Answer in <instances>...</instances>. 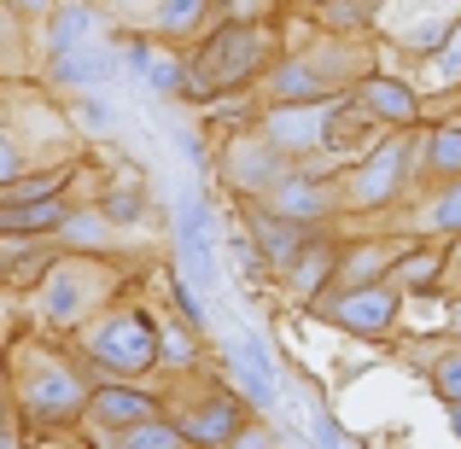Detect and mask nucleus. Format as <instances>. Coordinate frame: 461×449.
I'll return each mask as SVG.
<instances>
[{
  "mask_svg": "<svg viewBox=\"0 0 461 449\" xmlns=\"http://www.w3.org/2000/svg\"><path fill=\"white\" fill-rule=\"evenodd\" d=\"M94 350H100L105 362H123V368H140V362L152 356V333L140 321H117V327H105L100 338H94Z\"/></svg>",
  "mask_w": 461,
  "mask_h": 449,
  "instance_id": "f257e3e1",
  "label": "nucleus"
},
{
  "mask_svg": "<svg viewBox=\"0 0 461 449\" xmlns=\"http://www.w3.org/2000/svg\"><path fill=\"white\" fill-rule=\"evenodd\" d=\"M397 164H403V152H397V147L380 152V164L357 181V193H362V199H385V193H392V181H397Z\"/></svg>",
  "mask_w": 461,
  "mask_h": 449,
  "instance_id": "f03ea898",
  "label": "nucleus"
},
{
  "mask_svg": "<svg viewBox=\"0 0 461 449\" xmlns=\"http://www.w3.org/2000/svg\"><path fill=\"white\" fill-rule=\"evenodd\" d=\"M345 315H350V321H362V327H380L385 321V315H392V298H357V303H345Z\"/></svg>",
  "mask_w": 461,
  "mask_h": 449,
  "instance_id": "7ed1b4c3",
  "label": "nucleus"
},
{
  "mask_svg": "<svg viewBox=\"0 0 461 449\" xmlns=\"http://www.w3.org/2000/svg\"><path fill=\"white\" fill-rule=\"evenodd\" d=\"M258 234L269 239V251H275V257H293V251H298V234H293V228H275L269 216H258Z\"/></svg>",
  "mask_w": 461,
  "mask_h": 449,
  "instance_id": "20e7f679",
  "label": "nucleus"
},
{
  "mask_svg": "<svg viewBox=\"0 0 461 449\" xmlns=\"http://www.w3.org/2000/svg\"><path fill=\"white\" fill-rule=\"evenodd\" d=\"M368 100L380 105V112H392V117H403V112H409V94H403V88H392V82H380V88H368Z\"/></svg>",
  "mask_w": 461,
  "mask_h": 449,
  "instance_id": "39448f33",
  "label": "nucleus"
},
{
  "mask_svg": "<svg viewBox=\"0 0 461 449\" xmlns=\"http://www.w3.org/2000/svg\"><path fill=\"white\" fill-rule=\"evenodd\" d=\"M275 135L304 140V135H315V117H275Z\"/></svg>",
  "mask_w": 461,
  "mask_h": 449,
  "instance_id": "423d86ee",
  "label": "nucleus"
},
{
  "mask_svg": "<svg viewBox=\"0 0 461 449\" xmlns=\"http://www.w3.org/2000/svg\"><path fill=\"white\" fill-rule=\"evenodd\" d=\"M193 6H199V0H169V6H164V23H169V30H181V23L193 18Z\"/></svg>",
  "mask_w": 461,
  "mask_h": 449,
  "instance_id": "0eeeda50",
  "label": "nucleus"
},
{
  "mask_svg": "<svg viewBox=\"0 0 461 449\" xmlns=\"http://www.w3.org/2000/svg\"><path fill=\"white\" fill-rule=\"evenodd\" d=\"M100 409H112V415H135V409H147V403H135V397H100Z\"/></svg>",
  "mask_w": 461,
  "mask_h": 449,
  "instance_id": "6e6552de",
  "label": "nucleus"
},
{
  "mask_svg": "<svg viewBox=\"0 0 461 449\" xmlns=\"http://www.w3.org/2000/svg\"><path fill=\"white\" fill-rule=\"evenodd\" d=\"M82 30V12H65V18H59V35H53V41L59 47H70V35H77Z\"/></svg>",
  "mask_w": 461,
  "mask_h": 449,
  "instance_id": "1a4fd4ad",
  "label": "nucleus"
},
{
  "mask_svg": "<svg viewBox=\"0 0 461 449\" xmlns=\"http://www.w3.org/2000/svg\"><path fill=\"white\" fill-rule=\"evenodd\" d=\"M112 216H123V222H129V216H135V199H129V193H117V199H112Z\"/></svg>",
  "mask_w": 461,
  "mask_h": 449,
  "instance_id": "9d476101",
  "label": "nucleus"
},
{
  "mask_svg": "<svg viewBox=\"0 0 461 449\" xmlns=\"http://www.w3.org/2000/svg\"><path fill=\"white\" fill-rule=\"evenodd\" d=\"M135 444H176L169 432H158V427H147V432H135Z\"/></svg>",
  "mask_w": 461,
  "mask_h": 449,
  "instance_id": "9b49d317",
  "label": "nucleus"
},
{
  "mask_svg": "<svg viewBox=\"0 0 461 449\" xmlns=\"http://www.w3.org/2000/svg\"><path fill=\"white\" fill-rule=\"evenodd\" d=\"M444 385H450V391L461 397V362H450V368H444Z\"/></svg>",
  "mask_w": 461,
  "mask_h": 449,
  "instance_id": "f8f14e48",
  "label": "nucleus"
},
{
  "mask_svg": "<svg viewBox=\"0 0 461 449\" xmlns=\"http://www.w3.org/2000/svg\"><path fill=\"white\" fill-rule=\"evenodd\" d=\"M444 222H461V193H456V204H444Z\"/></svg>",
  "mask_w": 461,
  "mask_h": 449,
  "instance_id": "ddd939ff",
  "label": "nucleus"
},
{
  "mask_svg": "<svg viewBox=\"0 0 461 449\" xmlns=\"http://www.w3.org/2000/svg\"><path fill=\"white\" fill-rule=\"evenodd\" d=\"M456 427H461V415H456Z\"/></svg>",
  "mask_w": 461,
  "mask_h": 449,
  "instance_id": "4468645a",
  "label": "nucleus"
}]
</instances>
